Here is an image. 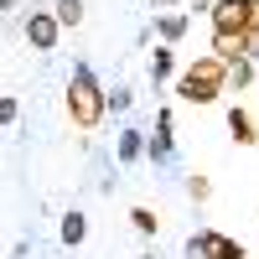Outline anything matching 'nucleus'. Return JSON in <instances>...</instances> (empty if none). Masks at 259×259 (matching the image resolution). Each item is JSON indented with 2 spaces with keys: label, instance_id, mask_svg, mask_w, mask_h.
I'll return each mask as SVG.
<instances>
[{
  "label": "nucleus",
  "instance_id": "0eeeda50",
  "mask_svg": "<svg viewBox=\"0 0 259 259\" xmlns=\"http://www.w3.org/2000/svg\"><path fill=\"white\" fill-rule=\"evenodd\" d=\"M228 130H233V140L239 145H254L259 135H254V114L249 109H228Z\"/></svg>",
  "mask_w": 259,
  "mask_h": 259
},
{
  "label": "nucleus",
  "instance_id": "f8f14e48",
  "mask_svg": "<svg viewBox=\"0 0 259 259\" xmlns=\"http://www.w3.org/2000/svg\"><path fill=\"white\" fill-rule=\"evenodd\" d=\"M83 21V0H57V26H78Z\"/></svg>",
  "mask_w": 259,
  "mask_h": 259
},
{
  "label": "nucleus",
  "instance_id": "f03ea898",
  "mask_svg": "<svg viewBox=\"0 0 259 259\" xmlns=\"http://www.w3.org/2000/svg\"><path fill=\"white\" fill-rule=\"evenodd\" d=\"M68 114L83 124V130H94L99 114H104V94H99V83L89 68H73V83H68Z\"/></svg>",
  "mask_w": 259,
  "mask_h": 259
},
{
  "label": "nucleus",
  "instance_id": "7ed1b4c3",
  "mask_svg": "<svg viewBox=\"0 0 259 259\" xmlns=\"http://www.w3.org/2000/svg\"><path fill=\"white\" fill-rule=\"evenodd\" d=\"M187 254H192V259H249V254H244V244H233V239H223V233H212V228L192 233Z\"/></svg>",
  "mask_w": 259,
  "mask_h": 259
},
{
  "label": "nucleus",
  "instance_id": "9b49d317",
  "mask_svg": "<svg viewBox=\"0 0 259 259\" xmlns=\"http://www.w3.org/2000/svg\"><path fill=\"white\" fill-rule=\"evenodd\" d=\"M156 31H161V41H166V47H171V41L187 31V16H161V21H156Z\"/></svg>",
  "mask_w": 259,
  "mask_h": 259
},
{
  "label": "nucleus",
  "instance_id": "f3484780",
  "mask_svg": "<svg viewBox=\"0 0 259 259\" xmlns=\"http://www.w3.org/2000/svg\"><path fill=\"white\" fill-rule=\"evenodd\" d=\"M11 6H16V0H0V11H11Z\"/></svg>",
  "mask_w": 259,
  "mask_h": 259
},
{
  "label": "nucleus",
  "instance_id": "dca6fc26",
  "mask_svg": "<svg viewBox=\"0 0 259 259\" xmlns=\"http://www.w3.org/2000/svg\"><path fill=\"white\" fill-rule=\"evenodd\" d=\"M21 119V104L16 99H0V124H16Z\"/></svg>",
  "mask_w": 259,
  "mask_h": 259
},
{
  "label": "nucleus",
  "instance_id": "6e6552de",
  "mask_svg": "<svg viewBox=\"0 0 259 259\" xmlns=\"http://www.w3.org/2000/svg\"><path fill=\"white\" fill-rule=\"evenodd\" d=\"M89 239V218H83V212H68V218H62V244H83Z\"/></svg>",
  "mask_w": 259,
  "mask_h": 259
},
{
  "label": "nucleus",
  "instance_id": "20e7f679",
  "mask_svg": "<svg viewBox=\"0 0 259 259\" xmlns=\"http://www.w3.org/2000/svg\"><path fill=\"white\" fill-rule=\"evenodd\" d=\"M249 31V0H218L212 6V36H244Z\"/></svg>",
  "mask_w": 259,
  "mask_h": 259
},
{
  "label": "nucleus",
  "instance_id": "39448f33",
  "mask_svg": "<svg viewBox=\"0 0 259 259\" xmlns=\"http://www.w3.org/2000/svg\"><path fill=\"white\" fill-rule=\"evenodd\" d=\"M57 36H62L57 16H47V11H31V16H26V41H31L36 52H52V47H57Z\"/></svg>",
  "mask_w": 259,
  "mask_h": 259
},
{
  "label": "nucleus",
  "instance_id": "4468645a",
  "mask_svg": "<svg viewBox=\"0 0 259 259\" xmlns=\"http://www.w3.org/2000/svg\"><path fill=\"white\" fill-rule=\"evenodd\" d=\"M249 78H254V68H249V57H228V83H239V89H244Z\"/></svg>",
  "mask_w": 259,
  "mask_h": 259
},
{
  "label": "nucleus",
  "instance_id": "f257e3e1",
  "mask_svg": "<svg viewBox=\"0 0 259 259\" xmlns=\"http://www.w3.org/2000/svg\"><path fill=\"white\" fill-rule=\"evenodd\" d=\"M223 83H228V62H223V57H202V62H192V68L182 73L177 94H182L187 104H212V99L223 94Z\"/></svg>",
  "mask_w": 259,
  "mask_h": 259
},
{
  "label": "nucleus",
  "instance_id": "2eb2a0df",
  "mask_svg": "<svg viewBox=\"0 0 259 259\" xmlns=\"http://www.w3.org/2000/svg\"><path fill=\"white\" fill-rule=\"evenodd\" d=\"M130 99H135L130 89H114V94H104V109H114V114H124V109H130Z\"/></svg>",
  "mask_w": 259,
  "mask_h": 259
},
{
  "label": "nucleus",
  "instance_id": "423d86ee",
  "mask_svg": "<svg viewBox=\"0 0 259 259\" xmlns=\"http://www.w3.org/2000/svg\"><path fill=\"white\" fill-rule=\"evenodd\" d=\"M145 150H150V161H171V109L156 114V140H150Z\"/></svg>",
  "mask_w": 259,
  "mask_h": 259
},
{
  "label": "nucleus",
  "instance_id": "9d476101",
  "mask_svg": "<svg viewBox=\"0 0 259 259\" xmlns=\"http://www.w3.org/2000/svg\"><path fill=\"white\" fill-rule=\"evenodd\" d=\"M135 156H145V140H140V130H124L119 135V161H135Z\"/></svg>",
  "mask_w": 259,
  "mask_h": 259
},
{
  "label": "nucleus",
  "instance_id": "ddd939ff",
  "mask_svg": "<svg viewBox=\"0 0 259 259\" xmlns=\"http://www.w3.org/2000/svg\"><path fill=\"white\" fill-rule=\"evenodd\" d=\"M130 223H135V233H156V228H161V218H156L150 207H135V212H130Z\"/></svg>",
  "mask_w": 259,
  "mask_h": 259
},
{
  "label": "nucleus",
  "instance_id": "1a4fd4ad",
  "mask_svg": "<svg viewBox=\"0 0 259 259\" xmlns=\"http://www.w3.org/2000/svg\"><path fill=\"white\" fill-rule=\"evenodd\" d=\"M171 68H177V57H171V47H156V52H150V78H171Z\"/></svg>",
  "mask_w": 259,
  "mask_h": 259
},
{
  "label": "nucleus",
  "instance_id": "a211bd4d",
  "mask_svg": "<svg viewBox=\"0 0 259 259\" xmlns=\"http://www.w3.org/2000/svg\"><path fill=\"white\" fill-rule=\"evenodd\" d=\"M140 259H156V254H140Z\"/></svg>",
  "mask_w": 259,
  "mask_h": 259
}]
</instances>
